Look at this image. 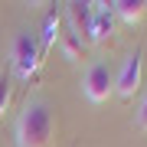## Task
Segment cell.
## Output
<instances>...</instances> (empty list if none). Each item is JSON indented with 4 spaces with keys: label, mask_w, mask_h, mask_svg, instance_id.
Returning <instances> with one entry per match:
<instances>
[{
    "label": "cell",
    "mask_w": 147,
    "mask_h": 147,
    "mask_svg": "<svg viewBox=\"0 0 147 147\" xmlns=\"http://www.w3.org/2000/svg\"><path fill=\"white\" fill-rule=\"evenodd\" d=\"M137 124L147 131V98H144V105H141V111H137Z\"/></svg>",
    "instance_id": "obj_11"
},
{
    "label": "cell",
    "mask_w": 147,
    "mask_h": 147,
    "mask_svg": "<svg viewBox=\"0 0 147 147\" xmlns=\"http://www.w3.org/2000/svg\"><path fill=\"white\" fill-rule=\"evenodd\" d=\"M59 46H62V53L69 62H79V59H85V42L75 36L72 30H62L59 33Z\"/></svg>",
    "instance_id": "obj_9"
},
{
    "label": "cell",
    "mask_w": 147,
    "mask_h": 147,
    "mask_svg": "<svg viewBox=\"0 0 147 147\" xmlns=\"http://www.w3.org/2000/svg\"><path fill=\"white\" fill-rule=\"evenodd\" d=\"M115 20H118V16L111 13V7L95 3L92 30H88V42H111V39H115Z\"/></svg>",
    "instance_id": "obj_5"
},
{
    "label": "cell",
    "mask_w": 147,
    "mask_h": 147,
    "mask_svg": "<svg viewBox=\"0 0 147 147\" xmlns=\"http://www.w3.org/2000/svg\"><path fill=\"white\" fill-rule=\"evenodd\" d=\"M82 92H85L88 101H95V105H101V101L111 98V92H115V75L108 72L105 62H95V65L85 69V75H82Z\"/></svg>",
    "instance_id": "obj_3"
},
{
    "label": "cell",
    "mask_w": 147,
    "mask_h": 147,
    "mask_svg": "<svg viewBox=\"0 0 147 147\" xmlns=\"http://www.w3.org/2000/svg\"><path fill=\"white\" fill-rule=\"evenodd\" d=\"M42 59H46V53L39 49V39L33 33H20L16 42H13V72L23 82H36L39 69H42Z\"/></svg>",
    "instance_id": "obj_2"
},
{
    "label": "cell",
    "mask_w": 147,
    "mask_h": 147,
    "mask_svg": "<svg viewBox=\"0 0 147 147\" xmlns=\"http://www.w3.org/2000/svg\"><path fill=\"white\" fill-rule=\"evenodd\" d=\"M108 7H111L115 16H121V20H127V23H141L147 16V0H115V3H108Z\"/></svg>",
    "instance_id": "obj_7"
},
{
    "label": "cell",
    "mask_w": 147,
    "mask_h": 147,
    "mask_svg": "<svg viewBox=\"0 0 147 147\" xmlns=\"http://www.w3.org/2000/svg\"><path fill=\"white\" fill-rule=\"evenodd\" d=\"M59 33H62V20H59V13H46V20H42V36H39V49L42 53H49L53 49V42L59 39Z\"/></svg>",
    "instance_id": "obj_8"
},
{
    "label": "cell",
    "mask_w": 147,
    "mask_h": 147,
    "mask_svg": "<svg viewBox=\"0 0 147 147\" xmlns=\"http://www.w3.org/2000/svg\"><path fill=\"white\" fill-rule=\"evenodd\" d=\"M141 79H144V53L141 49H134L131 56L124 59V65H121L118 79H115V92L121 101H131L137 88H141Z\"/></svg>",
    "instance_id": "obj_4"
},
{
    "label": "cell",
    "mask_w": 147,
    "mask_h": 147,
    "mask_svg": "<svg viewBox=\"0 0 147 147\" xmlns=\"http://www.w3.org/2000/svg\"><path fill=\"white\" fill-rule=\"evenodd\" d=\"M92 13H95V3H82V0H72V3H65L69 30H72L82 42L88 39V30H92Z\"/></svg>",
    "instance_id": "obj_6"
},
{
    "label": "cell",
    "mask_w": 147,
    "mask_h": 147,
    "mask_svg": "<svg viewBox=\"0 0 147 147\" xmlns=\"http://www.w3.org/2000/svg\"><path fill=\"white\" fill-rule=\"evenodd\" d=\"M49 141H53V111L42 98H33L16 121V147H49Z\"/></svg>",
    "instance_id": "obj_1"
},
{
    "label": "cell",
    "mask_w": 147,
    "mask_h": 147,
    "mask_svg": "<svg viewBox=\"0 0 147 147\" xmlns=\"http://www.w3.org/2000/svg\"><path fill=\"white\" fill-rule=\"evenodd\" d=\"M7 108H10V79L0 75V118L7 115Z\"/></svg>",
    "instance_id": "obj_10"
}]
</instances>
